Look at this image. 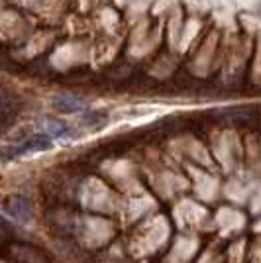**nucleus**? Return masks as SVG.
<instances>
[{"label": "nucleus", "mask_w": 261, "mask_h": 263, "mask_svg": "<svg viewBox=\"0 0 261 263\" xmlns=\"http://www.w3.org/2000/svg\"><path fill=\"white\" fill-rule=\"evenodd\" d=\"M51 145H53V140H51L47 134L40 132V134L30 136L28 140H24V142L18 143V145H10V147L2 149V152H0V157L6 159V161H10V159H18V157H22V155L35 154V152H47Z\"/></svg>", "instance_id": "f257e3e1"}, {"label": "nucleus", "mask_w": 261, "mask_h": 263, "mask_svg": "<svg viewBox=\"0 0 261 263\" xmlns=\"http://www.w3.org/2000/svg\"><path fill=\"white\" fill-rule=\"evenodd\" d=\"M53 108L61 114H79V112H87L88 104L75 95H59L53 100Z\"/></svg>", "instance_id": "f03ea898"}, {"label": "nucleus", "mask_w": 261, "mask_h": 263, "mask_svg": "<svg viewBox=\"0 0 261 263\" xmlns=\"http://www.w3.org/2000/svg\"><path fill=\"white\" fill-rule=\"evenodd\" d=\"M44 134H47L51 140H67L75 136V128L61 118H47L44 120Z\"/></svg>", "instance_id": "7ed1b4c3"}, {"label": "nucleus", "mask_w": 261, "mask_h": 263, "mask_svg": "<svg viewBox=\"0 0 261 263\" xmlns=\"http://www.w3.org/2000/svg\"><path fill=\"white\" fill-rule=\"evenodd\" d=\"M8 214L14 220H18L20 224H30L33 220L32 204H30V200H26L24 197L10 198V202H8Z\"/></svg>", "instance_id": "20e7f679"}, {"label": "nucleus", "mask_w": 261, "mask_h": 263, "mask_svg": "<svg viewBox=\"0 0 261 263\" xmlns=\"http://www.w3.org/2000/svg\"><path fill=\"white\" fill-rule=\"evenodd\" d=\"M81 124L87 126V128H100V126L106 124V114L104 112H92V110H88V112L83 114Z\"/></svg>", "instance_id": "39448f33"}]
</instances>
